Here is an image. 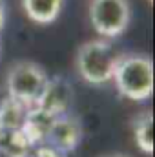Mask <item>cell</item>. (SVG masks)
Returning a JSON list of instances; mask_svg holds the SVG:
<instances>
[{
  "label": "cell",
  "instance_id": "6",
  "mask_svg": "<svg viewBox=\"0 0 155 157\" xmlns=\"http://www.w3.org/2000/svg\"><path fill=\"white\" fill-rule=\"evenodd\" d=\"M71 101H73V90H71L70 82L64 80L62 77H55L47 80L46 90L35 108L42 110L44 113H47L51 117H59V115L68 113Z\"/></svg>",
  "mask_w": 155,
  "mask_h": 157
},
{
  "label": "cell",
  "instance_id": "2",
  "mask_svg": "<svg viewBox=\"0 0 155 157\" xmlns=\"http://www.w3.org/2000/svg\"><path fill=\"white\" fill-rule=\"evenodd\" d=\"M119 51L106 39H91L82 42L75 53V71L91 86L112 82Z\"/></svg>",
  "mask_w": 155,
  "mask_h": 157
},
{
  "label": "cell",
  "instance_id": "5",
  "mask_svg": "<svg viewBox=\"0 0 155 157\" xmlns=\"http://www.w3.org/2000/svg\"><path fill=\"white\" fill-rule=\"evenodd\" d=\"M82 133H84V130H82L80 121L70 113H64V115H59L51 121L46 139L51 143V146L57 152L68 154L78 146V143L82 141Z\"/></svg>",
  "mask_w": 155,
  "mask_h": 157
},
{
  "label": "cell",
  "instance_id": "8",
  "mask_svg": "<svg viewBox=\"0 0 155 157\" xmlns=\"http://www.w3.org/2000/svg\"><path fill=\"white\" fill-rule=\"evenodd\" d=\"M131 135L135 146L146 154H153V113L152 110H142L131 119Z\"/></svg>",
  "mask_w": 155,
  "mask_h": 157
},
{
  "label": "cell",
  "instance_id": "4",
  "mask_svg": "<svg viewBox=\"0 0 155 157\" xmlns=\"http://www.w3.org/2000/svg\"><path fill=\"white\" fill-rule=\"evenodd\" d=\"M88 20L99 39L120 37L131 20L130 0H88Z\"/></svg>",
  "mask_w": 155,
  "mask_h": 157
},
{
  "label": "cell",
  "instance_id": "3",
  "mask_svg": "<svg viewBox=\"0 0 155 157\" xmlns=\"http://www.w3.org/2000/svg\"><path fill=\"white\" fill-rule=\"evenodd\" d=\"M46 70L31 60L15 62L6 73V90L9 99L20 108H35L47 84Z\"/></svg>",
  "mask_w": 155,
  "mask_h": 157
},
{
  "label": "cell",
  "instance_id": "7",
  "mask_svg": "<svg viewBox=\"0 0 155 157\" xmlns=\"http://www.w3.org/2000/svg\"><path fill=\"white\" fill-rule=\"evenodd\" d=\"M20 6L31 22L47 26L60 17L66 0H20Z\"/></svg>",
  "mask_w": 155,
  "mask_h": 157
},
{
  "label": "cell",
  "instance_id": "10",
  "mask_svg": "<svg viewBox=\"0 0 155 157\" xmlns=\"http://www.w3.org/2000/svg\"><path fill=\"white\" fill-rule=\"evenodd\" d=\"M100 157H130L126 154H106V155H100Z\"/></svg>",
  "mask_w": 155,
  "mask_h": 157
},
{
  "label": "cell",
  "instance_id": "11",
  "mask_svg": "<svg viewBox=\"0 0 155 157\" xmlns=\"http://www.w3.org/2000/svg\"><path fill=\"white\" fill-rule=\"evenodd\" d=\"M148 2H152V0H148Z\"/></svg>",
  "mask_w": 155,
  "mask_h": 157
},
{
  "label": "cell",
  "instance_id": "9",
  "mask_svg": "<svg viewBox=\"0 0 155 157\" xmlns=\"http://www.w3.org/2000/svg\"><path fill=\"white\" fill-rule=\"evenodd\" d=\"M6 20H7V9H6V2L0 0V31L4 29L6 26Z\"/></svg>",
  "mask_w": 155,
  "mask_h": 157
},
{
  "label": "cell",
  "instance_id": "1",
  "mask_svg": "<svg viewBox=\"0 0 155 157\" xmlns=\"http://www.w3.org/2000/svg\"><path fill=\"white\" fill-rule=\"evenodd\" d=\"M112 82L117 91L133 102H142L153 93V62L144 53H119Z\"/></svg>",
  "mask_w": 155,
  "mask_h": 157
}]
</instances>
